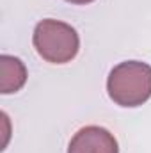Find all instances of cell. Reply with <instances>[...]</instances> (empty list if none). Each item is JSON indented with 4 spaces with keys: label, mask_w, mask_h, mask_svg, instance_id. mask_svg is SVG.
Instances as JSON below:
<instances>
[{
    "label": "cell",
    "mask_w": 151,
    "mask_h": 153,
    "mask_svg": "<svg viewBox=\"0 0 151 153\" xmlns=\"http://www.w3.org/2000/svg\"><path fill=\"white\" fill-rule=\"evenodd\" d=\"M107 91L114 103L139 107L151 98V66L141 61H124L112 68Z\"/></svg>",
    "instance_id": "cell-1"
},
{
    "label": "cell",
    "mask_w": 151,
    "mask_h": 153,
    "mask_svg": "<svg viewBox=\"0 0 151 153\" xmlns=\"http://www.w3.org/2000/svg\"><path fill=\"white\" fill-rule=\"evenodd\" d=\"M34 48L39 55L52 64H66L75 59L80 50V38L76 30L59 20H43L34 29Z\"/></svg>",
    "instance_id": "cell-2"
},
{
    "label": "cell",
    "mask_w": 151,
    "mask_h": 153,
    "mask_svg": "<svg viewBox=\"0 0 151 153\" xmlns=\"http://www.w3.org/2000/svg\"><path fill=\"white\" fill-rule=\"evenodd\" d=\"M68 153H119V146L107 128L91 125L80 128L73 135Z\"/></svg>",
    "instance_id": "cell-3"
},
{
    "label": "cell",
    "mask_w": 151,
    "mask_h": 153,
    "mask_svg": "<svg viewBox=\"0 0 151 153\" xmlns=\"http://www.w3.org/2000/svg\"><path fill=\"white\" fill-rule=\"evenodd\" d=\"M27 82L25 64L13 55H0V93L11 94L20 91Z\"/></svg>",
    "instance_id": "cell-4"
},
{
    "label": "cell",
    "mask_w": 151,
    "mask_h": 153,
    "mask_svg": "<svg viewBox=\"0 0 151 153\" xmlns=\"http://www.w3.org/2000/svg\"><path fill=\"white\" fill-rule=\"evenodd\" d=\"M66 2L76 4V5H85V4H91V2H94V0H66Z\"/></svg>",
    "instance_id": "cell-5"
}]
</instances>
